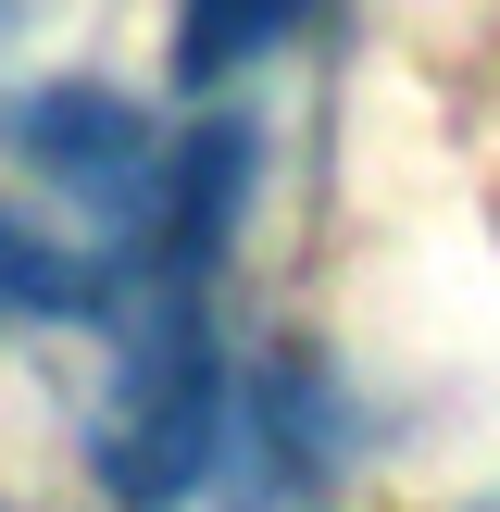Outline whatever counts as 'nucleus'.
Segmentation results:
<instances>
[{
    "instance_id": "nucleus-4",
    "label": "nucleus",
    "mask_w": 500,
    "mask_h": 512,
    "mask_svg": "<svg viewBox=\"0 0 500 512\" xmlns=\"http://www.w3.org/2000/svg\"><path fill=\"white\" fill-rule=\"evenodd\" d=\"M313 0H175V88H213V75L263 63Z\"/></svg>"
},
{
    "instance_id": "nucleus-5",
    "label": "nucleus",
    "mask_w": 500,
    "mask_h": 512,
    "mask_svg": "<svg viewBox=\"0 0 500 512\" xmlns=\"http://www.w3.org/2000/svg\"><path fill=\"white\" fill-rule=\"evenodd\" d=\"M0 313H13V325L100 313V263H88V250H50L38 225H13V213H0Z\"/></svg>"
},
{
    "instance_id": "nucleus-3",
    "label": "nucleus",
    "mask_w": 500,
    "mask_h": 512,
    "mask_svg": "<svg viewBox=\"0 0 500 512\" xmlns=\"http://www.w3.org/2000/svg\"><path fill=\"white\" fill-rule=\"evenodd\" d=\"M238 450H250V475H263L275 512H288V500H325V475H338V388H325L313 350H275V363L250 375Z\"/></svg>"
},
{
    "instance_id": "nucleus-2",
    "label": "nucleus",
    "mask_w": 500,
    "mask_h": 512,
    "mask_svg": "<svg viewBox=\"0 0 500 512\" xmlns=\"http://www.w3.org/2000/svg\"><path fill=\"white\" fill-rule=\"evenodd\" d=\"M0 138H13L25 163L50 175V188H75L100 225H113V238L150 213V200H163V163H175V150H150L138 100H125V88H100V75H63V88L0 100Z\"/></svg>"
},
{
    "instance_id": "nucleus-1",
    "label": "nucleus",
    "mask_w": 500,
    "mask_h": 512,
    "mask_svg": "<svg viewBox=\"0 0 500 512\" xmlns=\"http://www.w3.org/2000/svg\"><path fill=\"white\" fill-rule=\"evenodd\" d=\"M113 313V400L88 425V463L125 512H188L225 475V350H213V288H163V275H100Z\"/></svg>"
}]
</instances>
